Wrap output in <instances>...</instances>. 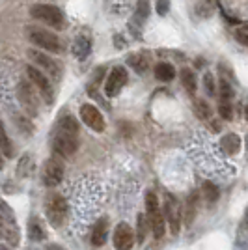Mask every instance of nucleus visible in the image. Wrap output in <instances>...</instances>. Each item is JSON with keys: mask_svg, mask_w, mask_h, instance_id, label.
Here are the masks:
<instances>
[{"mask_svg": "<svg viewBox=\"0 0 248 250\" xmlns=\"http://www.w3.org/2000/svg\"><path fill=\"white\" fill-rule=\"evenodd\" d=\"M52 149L62 157H71L79 149V124L73 116H63L52 136Z\"/></svg>", "mask_w": 248, "mask_h": 250, "instance_id": "nucleus-1", "label": "nucleus"}, {"mask_svg": "<svg viewBox=\"0 0 248 250\" xmlns=\"http://www.w3.org/2000/svg\"><path fill=\"white\" fill-rule=\"evenodd\" d=\"M45 217L52 228H60L67 217V202L58 194L51 192L45 198Z\"/></svg>", "mask_w": 248, "mask_h": 250, "instance_id": "nucleus-2", "label": "nucleus"}, {"mask_svg": "<svg viewBox=\"0 0 248 250\" xmlns=\"http://www.w3.org/2000/svg\"><path fill=\"white\" fill-rule=\"evenodd\" d=\"M30 15L34 19L41 21L43 24H49L52 28H63L65 19H63V13L58 6H52V4H34L30 8Z\"/></svg>", "mask_w": 248, "mask_h": 250, "instance_id": "nucleus-3", "label": "nucleus"}, {"mask_svg": "<svg viewBox=\"0 0 248 250\" xmlns=\"http://www.w3.org/2000/svg\"><path fill=\"white\" fill-rule=\"evenodd\" d=\"M28 30V40H30L34 45H38L40 49L49 52H62V42L58 40V36H54L52 32L43 30V28H38V26H30L26 28Z\"/></svg>", "mask_w": 248, "mask_h": 250, "instance_id": "nucleus-4", "label": "nucleus"}, {"mask_svg": "<svg viewBox=\"0 0 248 250\" xmlns=\"http://www.w3.org/2000/svg\"><path fill=\"white\" fill-rule=\"evenodd\" d=\"M26 75H28V79L32 81V84L40 90V95L43 97V101L47 104L54 103V90H52V84H51V81L43 75L41 69H38V67H34V65H26Z\"/></svg>", "mask_w": 248, "mask_h": 250, "instance_id": "nucleus-5", "label": "nucleus"}, {"mask_svg": "<svg viewBox=\"0 0 248 250\" xmlns=\"http://www.w3.org/2000/svg\"><path fill=\"white\" fill-rule=\"evenodd\" d=\"M165 217L168 220V226H170V231L177 235L179 233V229H181V219H183V209H181V204H179V200L174 196V194H170V192H166L165 196Z\"/></svg>", "mask_w": 248, "mask_h": 250, "instance_id": "nucleus-6", "label": "nucleus"}, {"mask_svg": "<svg viewBox=\"0 0 248 250\" xmlns=\"http://www.w3.org/2000/svg\"><path fill=\"white\" fill-rule=\"evenodd\" d=\"M41 179L47 187H56V185H60L63 179V165L58 159H54V157L49 159V161H45Z\"/></svg>", "mask_w": 248, "mask_h": 250, "instance_id": "nucleus-7", "label": "nucleus"}, {"mask_svg": "<svg viewBox=\"0 0 248 250\" xmlns=\"http://www.w3.org/2000/svg\"><path fill=\"white\" fill-rule=\"evenodd\" d=\"M81 120L84 122V125H88L95 133H103L104 127H106L101 110L97 106H93V104L86 103L81 106Z\"/></svg>", "mask_w": 248, "mask_h": 250, "instance_id": "nucleus-8", "label": "nucleus"}, {"mask_svg": "<svg viewBox=\"0 0 248 250\" xmlns=\"http://www.w3.org/2000/svg\"><path fill=\"white\" fill-rule=\"evenodd\" d=\"M125 84H127V71H125V67H122V65L114 67L110 75H108V79H106V84H104V95L106 97H116L122 92V88H124Z\"/></svg>", "mask_w": 248, "mask_h": 250, "instance_id": "nucleus-9", "label": "nucleus"}, {"mask_svg": "<svg viewBox=\"0 0 248 250\" xmlns=\"http://www.w3.org/2000/svg\"><path fill=\"white\" fill-rule=\"evenodd\" d=\"M114 247L116 250H131L135 245V231L127 222H120L114 229Z\"/></svg>", "mask_w": 248, "mask_h": 250, "instance_id": "nucleus-10", "label": "nucleus"}, {"mask_svg": "<svg viewBox=\"0 0 248 250\" xmlns=\"http://www.w3.org/2000/svg\"><path fill=\"white\" fill-rule=\"evenodd\" d=\"M28 56H30L34 63H38L40 67H41L45 73H49L52 79H60V73H62V69H60V63L56 62V60H52L51 56H47V54H43L41 51H28Z\"/></svg>", "mask_w": 248, "mask_h": 250, "instance_id": "nucleus-11", "label": "nucleus"}, {"mask_svg": "<svg viewBox=\"0 0 248 250\" xmlns=\"http://www.w3.org/2000/svg\"><path fill=\"white\" fill-rule=\"evenodd\" d=\"M17 97H19V101H21L22 108H24V110H26L28 114H30V116H36V114H38V110H40V103H38V97L34 95L32 88L26 83H21V84H19V88H17Z\"/></svg>", "mask_w": 248, "mask_h": 250, "instance_id": "nucleus-12", "label": "nucleus"}, {"mask_svg": "<svg viewBox=\"0 0 248 250\" xmlns=\"http://www.w3.org/2000/svg\"><path fill=\"white\" fill-rule=\"evenodd\" d=\"M106 235H108V220L106 219L97 220L92 229V235H90L92 245L93 247H103L104 241H106Z\"/></svg>", "mask_w": 248, "mask_h": 250, "instance_id": "nucleus-13", "label": "nucleus"}, {"mask_svg": "<svg viewBox=\"0 0 248 250\" xmlns=\"http://www.w3.org/2000/svg\"><path fill=\"white\" fill-rule=\"evenodd\" d=\"M198 192H190L185 200V209H183V220H185L186 226H190L194 219H196V213H198Z\"/></svg>", "mask_w": 248, "mask_h": 250, "instance_id": "nucleus-14", "label": "nucleus"}, {"mask_svg": "<svg viewBox=\"0 0 248 250\" xmlns=\"http://www.w3.org/2000/svg\"><path fill=\"white\" fill-rule=\"evenodd\" d=\"M147 217H149V224H151V229H153V235H155V239H161V237H165L166 222H165V215L161 213V209H157V211H151V213H147Z\"/></svg>", "mask_w": 248, "mask_h": 250, "instance_id": "nucleus-15", "label": "nucleus"}, {"mask_svg": "<svg viewBox=\"0 0 248 250\" xmlns=\"http://www.w3.org/2000/svg\"><path fill=\"white\" fill-rule=\"evenodd\" d=\"M220 147L226 155H237L239 149H241V136L235 135V133H227V135L222 136Z\"/></svg>", "mask_w": 248, "mask_h": 250, "instance_id": "nucleus-16", "label": "nucleus"}, {"mask_svg": "<svg viewBox=\"0 0 248 250\" xmlns=\"http://www.w3.org/2000/svg\"><path fill=\"white\" fill-rule=\"evenodd\" d=\"M90 52H92V40L88 36H79L73 43V54L79 60H84L90 56Z\"/></svg>", "mask_w": 248, "mask_h": 250, "instance_id": "nucleus-17", "label": "nucleus"}, {"mask_svg": "<svg viewBox=\"0 0 248 250\" xmlns=\"http://www.w3.org/2000/svg\"><path fill=\"white\" fill-rule=\"evenodd\" d=\"M28 237L32 241H43L47 239V231H45V226H43V220L38 219V217H32L28 220Z\"/></svg>", "mask_w": 248, "mask_h": 250, "instance_id": "nucleus-18", "label": "nucleus"}, {"mask_svg": "<svg viewBox=\"0 0 248 250\" xmlns=\"http://www.w3.org/2000/svg\"><path fill=\"white\" fill-rule=\"evenodd\" d=\"M127 63L135 69L136 73H145L147 67H149V58H147V54H144V52H136V54H131L127 58Z\"/></svg>", "mask_w": 248, "mask_h": 250, "instance_id": "nucleus-19", "label": "nucleus"}, {"mask_svg": "<svg viewBox=\"0 0 248 250\" xmlns=\"http://www.w3.org/2000/svg\"><path fill=\"white\" fill-rule=\"evenodd\" d=\"M155 79L157 81H163V83H170V81H174V77H176V69H174V65L168 62H161L155 65Z\"/></svg>", "mask_w": 248, "mask_h": 250, "instance_id": "nucleus-20", "label": "nucleus"}, {"mask_svg": "<svg viewBox=\"0 0 248 250\" xmlns=\"http://www.w3.org/2000/svg\"><path fill=\"white\" fill-rule=\"evenodd\" d=\"M36 170V163H34V157L30 153L22 155L19 159V165H17V176L19 177H30Z\"/></svg>", "mask_w": 248, "mask_h": 250, "instance_id": "nucleus-21", "label": "nucleus"}, {"mask_svg": "<svg viewBox=\"0 0 248 250\" xmlns=\"http://www.w3.org/2000/svg\"><path fill=\"white\" fill-rule=\"evenodd\" d=\"M202 196H204L207 204H217V200L220 198V190H218V187L213 181H206L202 185Z\"/></svg>", "mask_w": 248, "mask_h": 250, "instance_id": "nucleus-22", "label": "nucleus"}, {"mask_svg": "<svg viewBox=\"0 0 248 250\" xmlns=\"http://www.w3.org/2000/svg\"><path fill=\"white\" fill-rule=\"evenodd\" d=\"M0 151H2V155L4 157H13V146H11V140L8 133H6V129H4V124L0 122Z\"/></svg>", "mask_w": 248, "mask_h": 250, "instance_id": "nucleus-23", "label": "nucleus"}, {"mask_svg": "<svg viewBox=\"0 0 248 250\" xmlns=\"http://www.w3.org/2000/svg\"><path fill=\"white\" fill-rule=\"evenodd\" d=\"M181 84H183V88H185L186 92L190 95H194L196 92V77L194 73L190 71V69H181Z\"/></svg>", "mask_w": 248, "mask_h": 250, "instance_id": "nucleus-24", "label": "nucleus"}, {"mask_svg": "<svg viewBox=\"0 0 248 250\" xmlns=\"http://www.w3.org/2000/svg\"><path fill=\"white\" fill-rule=\"evenodd\" d=\"M235 243L241 249H247L248 247V224H245V222H239L237 233H235Z\"/></svg>", "mask_w": 248, "mask_h": 250, "instance_id": "nucleus-25", "label": "nucleus"}, {"mask_svg": "<svg viewBox=\"0 0 248 250\" xmlns=\"http://www.w3.org/2000/svg\"><path fill=\"white\" fill-rule=\"evenodd\" d=\"M194 110H196V116L200 120H209L211 118V106L204 101V99H198L196 103H194Z\"/></svg>", "mask_w": 248, "mask_h": 250, "instance_id": "nucleus-26", "label": "nucleus"}, {"mask_svg": "<svg viewBox=\"0 0 248 250\" xmlns=\"http://www.w3.org/2000/svg\"><path fill=\"white\" fill-rule=\"evenodd\" d=\"M147 15H149V4H147V0H140L136 6V19L142 22L147 19Z\"/></svg>", "mask_w": 248, "mask_h": 250, "instance_id": "nucleus-27", "label": "nucleus"}, {"mask_svg": "<svg viewBox=\"0 0 248 250\" xmlns=\"http://www.w3.org/2000/svg\"><path fill=\"white\" fill-rule=\"evenodd\" d=\"M136 226H138V243H144L145 231H147V220H145V215H138Z\"/></svg>", "mask_w": 248, "mask_h": 250, "instance_id": "nucleus-28", "label": "nucleus"}, {"mask_svg": "<svg viewBox=\"0 0 248 250\" xmlns=\"http://www.w3.org/2000/svg\"><path fill=\"white\" fill-rule=\"evenodd\" d=\"M220 97H222V101H229L233 97V88L226 79L220 81Z\"/></svg>", "mask_w": 248, "mask_h": 250, "instance_id": "nucleus-29", "label": "nucleus"}, {"mask_svg": "<svg viewBox=\"0 0 248 250\" xmlns=\"http://www.w3.org/2000/svg\"><path fill=\"white\" fill-rule=\"evenodd\" d=\"M204 88H206L207 95H215L217 94V86H215V77L211 73L204 75Z\"/></svg>", "mask_w": 248, "mask_h": 250, "instance_id": "nucleus-30", "label": "nucleus"}, {"mask_svg": "<svg viewBox=\"0 0 248 250\" xmlns=\"http://www.w3.org/2000/svg\"><path fill=\"white\" fill-rule=\"evenodd\" d=\"M145 209H147V213L161 209L159 208V198H157L155 192H147V194H145Z\"/></svg>", "mask_w": 248, "mask_h": 250, "instance_id": "nucleus-31", "label": "nucleus"}, {"mask_svg": "<svg viewBox=\"0 0 248 250\" xmlns=\"http://www.w3.org/2000/svg\"><path fill=\"white\" fill-rule=\"evenodd\" d=\"M218 114L222 116L224 120H231L233 118V108H231L229 101H220V104H218Z\"/></svg>", "mask_w": 248, "mask_h": 250, "instance_id": "nucleus-32", "label": "nucleus"}, {"mask_svg": "<svg viewBox=\"0 0 248 250\" xmlns=\"http://www.w3.org/2000/svg\"><path fill=\"white\" fill-rule=\"evenodd\" d=\"M0 215L6 220H10V222H15V213H13V209L4 200H0Z\"/></svg>", "mask_w": 248, "mask_h": 250, "instance_id": "nucleus-33", "label": "nucleus"}, {"mask_svg": "<svg viewBox=\"0 0 248 250\" xmlns=\"http://www.w3.org/2000/svg\"><path fill=\"white\" fill-rule=\"evenodd\" d=\"M235 40H237L241 45H247L248 47V28H237V30H235Z\"/></svg>", "mask_w": 248, "mask_h": 250, "instance_id": "nucleus-34", "label": "nucleus"}, {"mask_svg": "<svg viewBox=\"0 0 248 250\" xmlns=\"http://www.w3.org/2000/svg\"><path fill=\"white\" fill-rule=\"evenodd\" d=\"M170 10V0H159L157 2V11H159V15H166Z\"/></svg>", "mask_w": 248, "mask_h": 250, "instance_id": "nucleus-35", "label": "nucleus"}, {"mask_svg": "<svg viewBox=\"0 0 248 250\" xmlns=\"http://www.w3.org/2000/svg\"><path fill=\"white\" fill-rule=\"evenodd\" d=\"M45 250H63V249L60 247V245H47Z\"/></svg>", "mask_w": 248, "mask_h": 250, "instance_id": "nucleus-36", "label": "nucleus"}, {"mask_svg": "<svg viewBox=\"0 0 248 250\" xmlns=\"http://www.w3.org/2000/svg\"><path fill=\"white\" fill-rule=\"evenodd\" d=\"M241 222H245V224H248V206H247V209H245V215H243V219H241Z\"/></svg>", "mask_w": 248, "mask_h": 250, "instance_id": "nucleus-37", "label": "nucleus"}, {"mask_svg": "<svg viewBox=\"0 0 248 250\" xmlns=\"http://www.w3.org/2000/svg\"><path fill=\"white\" fill-rule=\"evenodd\" d=\"M2 167H4V161H2V151H0V170H2Z\"/></svg>", "mask_w": 248, "mask_h": 250, "instance_id": "nucleus-38", "label": "nucleus"}, {"mask_svg": "<svg viewBox=\"0 0 248 250\" xmlns=\"http://www.w3.org/2000/svg\"><path fill=\"white\" fill-rule=\"evenodd\" d=\"M245 116H247V120H248V106L245 108Z\"/></svg>", "mask_w": 248, "mask_h": 250, "instance_id": "nucleus-39", "label": "nucleus"}, {"mask_svg": "<svg viewBox=\"0 0 248 250\" xmlns=\"http://www.w3.org/2000/svg\"><path fill=\"white\" fill-rule=\"evenodd\" d=\"M245 144H247V149H248V136H247V140H245Z\"/></svg>", "mask_w": 248, "mask_h": 250, "instance_id": "nucleus-40", "label": "nucleus"}, {"mask_svg": "<svg viewBox=\"0 0 248 250\" xmlns=\"http://www.w3.org/2000/svg\"><path fill=\"white\" fill-rule=\"evenodd\" d=\"M0 250H8V249H6V247H0Z\"/></svg>", "mask_w": 248, "mask_h": 250, "instance_id": "nucleus-41", "label": "nucleus"}]
</instances>
